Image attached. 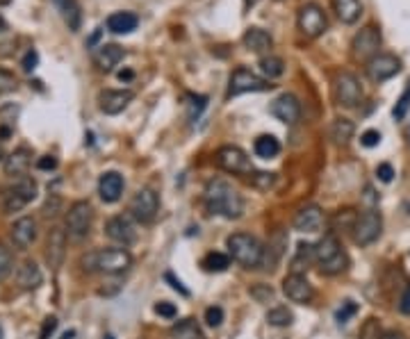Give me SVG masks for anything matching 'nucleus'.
<instances>
[{"label": "nucleus", "mask_w": 410, "mask_h": 339, "mask_svg": "<svg viewBox=\"0 0 410 339\" xmlns=\"http://www.w3.org/2000/svg\"><path fill=\"white\" fill-rule=\"evenodd\" d=\"M203 205L210 214H217L223 219H240L244 214V201L240 191L233 187L228 180H210L203 191Z\"/></svg>", "instance_id": "1"}, {"label": "nucleus", "mask_w": 410, "mask_h": 339, "mask_svg": "<svg viewBox=\"0 0 410 339\" xmlns=\"http://www.w3.org/2000/svg\"><path fill=\"white\" fill-rule=\"evenodd\" d=\"M82 269L87 273H107V275H117L128 271L132 266V255L126 249H100V251H91L87 255H82Z\"/></svg>", "instance_id": "2"}, {"label": "nucleus", "mask_w": 410, "mask_h": 339, "mask_svg": "<svg viewBox=\"0 0 410 339\" xmlns=\"http://www.w3.org/2000/svg\"><path fill=\"white\" fill-rule=\"evenodd\" d=\"M226 249H228L230 258L242 264L244 269H258L264 260V246L262 242L249 232H233L226 239Z\"/></svg>", "instance_id": "3"}, {"label": "nucleus", "mask_w": 410, "mask_h": 339, "mask_svg": "<svg viewBox=\"0 0 410 339\" xmlns=\"http://www.w3.org/2000/svg\"><path fill=\"white\" fill-rule=\"evenodd\" d=\"M91 219H94V210L87 201H78L66 212V234L74 242H82L89 234Z\"/></svg>", "instance_id": "4"}, {"label": "nucleus", "mask_w": 410, "mask_h": 339, "mask_svg": "<svg viewBox=\"0 0 410 339\" xmlns=\"http://www.w3.org/2000/svg\"><path fill=\"white\" fill-rule=\"evenodd\" d=\"M274 85H269V80L260 78L258 73H253L249 69H235L233 76L228 80V98L242 96V94H255V91H266L271 89Z\"/></svg>", "instance_id": "5"}, {"label": "nucleus", "mask_w": 410, "mask_h": 339, "mask_svg": "<svg viewBox=\"0 0 410 339\" xmlns=\"http://www.w3.org/2000/svg\"><path fill=\"white\" fill-rule=\"evenodd\" d=\"M381 230H383L381 212L365 210L361 217H358L356 225H353V242L358 246H369V244H374L378 237H381Z\"/></svg>", "instance_id": "6"}, {"label": "nucleus", "mask_w": 410, "mask_h": 339, "mask_svg": "<svg viewBox=\"0 0 410 339\" xmlns=\"http://www.w3.org/2000/svg\"><path fill=\"white\" fill-rule=\"evenodd\" d=\"M333 94L337 105L351 109V107H358V102L363 100V85L353 73H340L335 78Z\"/></svg>", "instance_id": "7"}, {"label": "nucleus", "mask_w": 410, "mask_h": 339, "mask_svg": "<svg viewBox=\"0 0 410 339\" xmlns=\"http://www.w3.org/2000/svg\"><path fill=\"white\" fill-rule=\"evenodd\" d=\"M158 210H160V198L151 187L139 189L130 201V217L137 219L139 223H151L158 217Z\"/></svg>", "instance_id": "8"}, {"label": "nucleus", "mask_w": 410, "mask_h": 339, "mask_svg": "<svg viewBox=\"0 0 410 339\" xmlns=\"http://www.w3.org/2000/svg\"><path fill=\"white\" fill-rule=\"evenodd\" d=\"M214 164L228 173H249V176L253 173L251 160L240 146H221L214 155Z\"/></svg>", "instance_id": "9"}, {"label": "nucleus", "mask_w": 410, "mask_h": 339, "mask_svg": "<svg viewBox=\"0 0 410 339\" xmlns=\"http://www.w3.org/2000/svg\"><path fill=\"white\" fill-rule=\"evenodd\" d=\"M328 18L324 14V9L317 3H308L299 9V30L310 39H317L326 32Z\"/></svg>", "instance_id": "10"}, {"label": "nucleus", "mask_w": 410, "mask_h": 339, "mask_svg": "<svg viewBox=\"0 0 410 339\" xmlns=\"http://www.w3.org/2000/svg\"><path fill=\"white\" fill-rule=\"evenodd\" d=\"M378 48H381V32L374 25H367L358 32L351 41V53L358 61H369L372 57L378 55Z\"/></svg>", "instance_id": "11"}, {"label": "nucleus", "mask_w": 410, "mask_h": 339, "mask_svg": "<svg viewBox=\"0 0 410 339\" xmlns=\"http://www.w3.org/2000/svg\"><path fill=\"white\" fill-rule=\"evenodd\" d=\"M37 198V182L33 178H20L12 189L5 194V212H18L23 210L28 203Z\"/></svg>", "instance_id": "12"}, {"label": "nucleus", "mask_w": 410, "mask_h": 339, "mask_svg": "<svg viewBox=\"0 0 410 339\" xmlns=\"http://www.w3.org/2000/svg\"><path fill=\"white\" fill-rule=\"evenodd\" d=\"M399 71H402V61L387 53H378L376 57L367 61V76L372 82H385L394 78Z\"/></svg>", "instance_id": "13"}, {"label": "nucleus", "mask_w": 410, "mask_h": 339, "mask_svg": "<svg viewBox=\"0 0 410 339\" xmlns=\"http://www.w3.org/2000/svg\"><path fill=\"white\" fill-rule=\"evenodd\" d=\"M283 294L290 299L292 303H310L315 299V290H312V285L308 282L305 275L301 273H290V275H285V280H283Z\"/></svg>", "instance_id": "14"}, {"label": "nucleus", "mask_w": 410, "mask_h": 339, "mask_svg": "<svg viewBox=\"0 0 410 339\" xmlns=\"http://www.w3.org/2000/svg\"><path fill=\"white\" fill-rule=\"evenodd\" d=\"M105 234L117 242L121 246H130L137 242V228L135 223H132L130 217H123V214H119V217H112L107 223H105Z\"/></svg>", "instance_id": "15"}, {"label": "nucleus", "mask_w": 410, "mask_h": 339, "mask_svg": "<svg viewBox=\"0 0 410 339\" xmlns=\"http://www.w3.org/2000/svg\"><path fill=\"white\" fill-rule=\"evenodd\" d=\"M132 98H135V94L128 89H105V91H100V96H98V107L102 114L117 117L130 105Z\"/></svg>", "instance_id": "16"}, {"label": "nucleus", "mask_w": 410, "mask_h": 339, "mask_svg": "<svg viewBox=\"0 0 410 339\" xmlns=\"http://www.w3.org/2000/svg\"><path fill=\"white\" fill-rule=\"evenodd\" d=\"M326 223V217L320 205H305L299 212H296L294 217V230L299 232H305V234H315L324 228Z\"/></svg>", "instance_id": "17"}, {"label": "nucleus", "mask_w": 410, "mask_h": 339, "mask_svg": "<svg viewBox=\"0 0 410 339\" xmlns=\"http://www.w3.org/2000/svg\"><path fill=\"white\" fill-rule=\"evenodd\" d=\"M271 114L287 126H294L301 119V102L292 94H283L271 102Z\"/></svg>", "instance_id": "18"}, {"label": "nucleus", "mask_w": 410, "mask_h": 339, "mask_svg": "<svg viewBox=\"0 0 410 339\" xmlns=\"http://www.w3.org/2000/svg\"><path fill=\"white\" fill-rule=\"evenodd\" d=\"M66 230L55 225L53 230L48 234V246H46V260L53 269H59L62 262H64V255H66Z\"/></svg>", "instance_id": "19"}, {"label": "nucleus", "mask_w": 410, "mask_h": 339, "mask_svg": "<svg viewBox=\"0 0 410 339\" xmlns=\"http://www.w3.org/2000/svg\"><path fill=\"white\" fill-rule=\"evenodd\" d=\"M9 234H12L14 246H18V249H28V246H33L37 239V221L33 217H20L18 221L12 223Z\"/></svg>", "instance_id": "20"}, {"label": "nucleus", "mask_w": 410, "mask_h": 339, "mask_svg": "<svg viewBox=\"0 0 410 339\" xmlns=\"http://www.w3.org/2000/svg\"><path fill=\"white\" fill-rule=\"evenodd\" d=\"M123 187H126V182H123V176L117 171H105L98 180V194L102 203H117L123 194Z\"/></svg>", "instance_id": "21"}, {"label": "nucleus", "mask_w": 410, "mask_h": 339, "mask_svg": "<svg viewBox=\"0 0 410 339\" xmlns=\"http://www.w3.org/2000/svg\"><path fill=\"white\" fill-rule=\"evenodd\" d=\"M30 164H33V150L30 148H16L14 153H9L5 157L3 167H5V173L7 176H23V173L30 169Z\"/></svg>", "instance_id": "22"}, {"label": "nucleus", "mask_w": 410, "mask_h": 339, "mask_svg": "<svg viewBox=\"0 0 410 339\" xmlns=\"http://www.w3.org/2000/svg\"><path fill=\"white\" fill-rule=\"evenodd\" d=\"M123 55H126V50H123L121 46L117 44H102L96 53H94V64L98 66V71H112L119 61L123 59Z\"/></svg>", "instance_id": "23"}, {"label": "nucleus", "mask_w": 410, "mask_h": 339, "mask_svg": "<svg viewBox=\"0 0 410 339\" xmlns=\"http://www.w3.org/2000/svg\"><path fill=\"white\" fill-rule=\"evenodd\" d=\"M16 282H18L20 290L33 292V290H37V287H39L41 282H44V273H41V269L37 266V262H33V260H25L23 264L18 266Z\"/></svg>", "instance_id": "24"}, {"label": "nucleus", "mask_w": 410, "mask_h": 339, "mask_svg": "<svg viewBox=\"0 0 410 339\" xmlns=\"http://www.w3.org/2000/svg\"><path fill=\"white\" fill-rule=\"evenodd\" d=\"M342 253V246H340V239L335 237L333 232L324 234V237L315 244V262L317 264H326L331 262L333 258H337V255Z\"/></svg>", "instance_id": "25"}, {"label": "nucleus", "mask_w": 410, "mask_h": 339, "mask_svg": "<svg viewBox=\"0 0 410 339\" xmlns=\"http://www.w3.org/2000/svg\"><path fill=\"white\" fill-rule=\"evenodd\" d=\"M242 41H244V46L251 50V53H266V50L274 46L271 35L262 28H249L244 32Z\"/></svg>", "instance_id": "26"}, {"label": "nucleus", "mask_w": 410, "mask_h": 339, "mask_svg": "<svg viewBox=\"0 0 410 339\" xmlns=\"http://www.w3.org/2000/svg\"><path fill=\"white\" fill-rule=\"evenodd\" d=\"M137 25H139V18L132 12H115L107 18V30L115 35H130L135 32Z\"/></svg>", "instance_id": "27"}, {"label": "nucleus", "mask_w": 410, "mask_h": 339, "mask_svg": "<svg viewBox=\"0 0 410 339\" xmlns=\"http://www.w3.org/2000/svg\"><path fill=\"white\" fill-rule=\"evenodd\" d=\"M333 9H335L337 18L346 25H353L356 20L363 16L361 0H333Z\"/></svg>", "instance_id": "28"}, {"label": "nucleus", "mask_w": 410, "mask_h": 339, "mask_svg": "<svg viewBox=\"0 0 410 339\" xmlns=\"http://www.w3.org/2000/svg\"><path fill=\"white\" fill-rule=\"evenodd\" d=\"M315 262V244H308V242H301L296 246V255L292 258V273H301L308 269Z\"/></svg>", "instance_id": "29"}, {"label": "nucleus", "mask_w": 410, "mask_h": 339, "mask_svg": "<svg viewBox=\"0 0 410 339\" xmlns=\"http://www.w3.org/2000/svg\"><path fill=\"white\" fill-rule=\"evenodd\" d=\"M253 150H255V155L262 160H274L281 153V141L274 135H260L253 143Z\"/></svg>", "instance_id": "30"}, {"label": "nucleus", "mask_w": 410, "mask_h": 339, "mask_svg": "<svg viewBox=\"0 0 410 339\" xmlns=\"http://www.w3.org/2000/svg\"><path fill=\"white\" fill-rule=\"evenodd\" d=\"M353 132H356L353 121H348V119H335L333 126H331V139L337 143V146H346V143L353 139Z\"/></svg>", "instance_id": "31"}, {"label": "nucleus", "mask_w": 410, "mask_h": 339, "mask_svg": "<svg viewBox=\"0 0 410 339\" xmlns=\"http://www.w3.org/2000/svg\"><path fill=\"white\" fill-rule=\"evenodd\" d=\"M57 5L62 9V16H64V23L69 25V30H80L82 23V12H80V5L76 0H57Z\"/></svg>", "instance_id": "32"}, {"label": "nucleus", "mask_w": 410, "mask_h": 339, "mask_svg": "<svg viewBox=\"0 0 410 339\" xmlns=\"http://www.w3.org/2000/svg\"><path fill=\"white\" fill-rule=\"evenodd\" d=\"M260 71H262L264 80L271 82V80L281 78L285 73V61L279 55H264L260 59Z\"/></svg>", "instance_id": "33"}, {"label": "nucleus", "mask_w": 410, "mask_h": 339, "mask_svg": "<svg viewBox=\"0 0 410 339\" xmlns=\"http://www.w3.org/2000/svg\"><path fill=\"white\" fill-rule=\"evenodd\" d=\"M201 266H203L205 271H210V273H221V271H226L230 266V258H228V255L219 253V251H212V253H208L201 260Z\"/></svg>", "instance_id": "34"}, {"label": "nucleus", "mask_w": 410, "mask_h": 339, "mask_svg": "<svg viewBox=\"0 0 410 339\" xmlns=\"http://www.w3.org/2000/svg\"><path fill=\"white\" fill-rule=\"evenodd\" d=\"M292 321H294V314L292 310H287L285 305H276L266 312V323L274 328H287V326H292Z\"/></svg>", "instance_id": "35"}, {"label": "nucleus", "mask_w": 410, "mask_h": 339, "mask_svg": "<svg viewBox=\"0 0 410 339\" xmlns=\"http://www.w3.org/2000/svg\"><path fill=\"white\" fill-rule=\"evenodd\" d=\"M287 246V237H285V232H274V237L269 239V244H266V249H264V255H274L271 258V269H274V264L279 262L283 258V249Z\"/></svg>", "instance_id": "36"}, {"label": "nucleus", "mask_w": 410, "mask_h": 339, "mask_svg": "<svg viewBox=\"0 0 410 339\" xmlns=\"http://www.w3.org/2000/svg\"><path fill=\"white\" fill-rule=\"evenodd\" d=\"M356 221H358V214H356V210H351V208L335 212V217H333L335 230H342V228H344V230H351V232H353Z\"/></svg>", "instance_id": "37"}, {"label": "nucleus", "mask_w": 410, "mask_h": 339, "mask_svg": "<svg viewBox=\"0 0 410 339\" xmlns=\"http://www.w3.org/2000/svg\"><path fill=\"white\" fill-rule=\"evenodd\" d=\"M346 266H348V255L342 251L337 258H333L331 262H326V264H320V271L324 275H340L342 271H346Z\"/></svg>", "instance_id": "38"}, {"label": "nucleus", "mask_w": 410, "mask_h": 339, "mask_svg": "<svg viewBox=\"0 0 410 339\" xmlns=\"http://www.w3.org/2000/svg\"><path fill=\"white\" fill-rule=\"evenodd\" d=\"M249 184L260 191H269L274 184H276V173H266V171H253L251 178H249Z\"/></svg>", "instance_id": "39"}, {"label": "nucleus", "mask_w": 410, "mask_h": 339, "mask_svg": "<svg viewBox=\"0 0 410 339\" xmlns=\"http://www.w3.org/2000/svg\"><path fill=\"white\" fill-rule=\"evenodd\" d=\"M208 105V96H197V94H187V119L197 121L201 117V112Z\"/></svg>", "instance_id": "40"}, {"label": "nucleus", "mask_w": 410, "mask_h": 339, "mask_svg": "<svg viewBox=\"0 0 410 339\" xmlns=\"http://www.w3.org/2000/svg\"><path fill=\"white\" fill-rule=\"evenodd\" d=\"M14 269V255L5 244H0V282H3Z\"/></svg>", "instance_id": "41"}, {"label": "nucleus", "mask_w": 410, "mask_h": 339, "mask_svg": "<svg viewBox=\"0 0 410 339\" xmlns=\"http://www.w3.org/2000/svg\"><path fill=\"white\" fill-rule=\"evenodd\" d=\"M171 335H176V337H180V339H197L199 328L194 326L192 319H184V321H180L178 326H173V328H171Z\"/></svg>", "instance_id": "42"}, {"label": "nucleus", "mask_w": 410, "mask_h": 339, "mask_svg": "<svg viewBox=\"0 0 410 339\" xmlns=\"http://www.w3.org/2000/svg\"><path fill=\"white\" fill-rule=\"evenodd\" d=\"M408 109H410V82H408L406 91L402 94V98L397 100V105H394V109H392V117H394L397 121H404L406 114H408Z\"/></svg>", "instance_id": "43"}, {"label": "nucleus", "mask_w": 410, "mask_h": 339, "mask_svg": "<svg viewBox=\"0 0 410 339\" xmlns=\"http://www.w3.org/2000/svg\"><path fill=\"white\" fill-rule=\"evenodd\" d=\"M16 87H18V80H16V76L12 73V71L0 69V96L9 94V91H14Z\"/></svg>", "instance_id": "44"}, {"label": "nucleus", "mask_w": 410, "mask_h": 339, "mask_svg": "<svg viewBox=\"0 0 410 339\" xmlns=\"http://www.w3.org/2000/svg\"><path fill=\"white\" fill-rule=\"evenodd\" d=\"M249 294H251L258 303H269V301L274 299V290H271L269 285H262V282H260V285H253L251 290H249Z\"/></svg>", "instance_id": "45"}, {"label": "nucleus", "mask_w": 410, "mask_h": 339, "mask_svg": "<svg viewBox=\"0 0 410 339\" xmlns=\"http://www.w3.org/2000/svg\"><path fill=\"white\" fill-rule=\"evenodd\" d=\"M205 323H208L210 328H219L223 323V307L219 305H212L205 310Z\"/></svg>", "instance_id": "46"}, {"label": "nucleus", "mask_w": 410, "mask_h": 339, "mask_svg": "<svg viewBox=\"0 0 410 339\" xmlns=\"http://www.w3.org/2000/svg\"><path fill=\"white\" fill-rule=\"evenodd\" d=\"M356 312H358V305L353 301H344L340 310L335 312V319H337V323H346Z\"/></svg>", "instance_id": "47"}, {"label": "nucleus", "mask_w": 410, "mask_h": 339, "mask_svg": "<svg viewBox=\"0 0 410 339\" xmlns=\"http://www.w3.org/2000/svg\"><path fill=\"white\" fill-rule=\"evenodd\" d=\"M156 314L158 316H164V319H176L178 316V307L173 305V303H169V301H160V303H156Z\"/></svg>", "instance_id": "48"}, {"label": "nucleus", "mask_w": 410, "mask_h": 339, "mask_svg": "<svg viewBox=\"0 0 410 339\" xmlns=\"http://www.w3.org/2000/svg\"><path fill=\"white\" fill-rule=\"evenodd\" d=\"M37 64H39V53L35 48H30L28 53L23 55V59H20V66H23L25 73H33V71L37 69Z\"/></svg>", "instance_id": "49"}, {"label": "nucleus", "mask_w": 410, "mask_h": 339, "mask_svg": "<svg viewBox=\"0 0 410 339\" xmlns=\"http://www.w3.org/2000/svg\"><path fill=\"white\" fill-rule=\"evenodd\" d=\"M361 143L365 148H376L381 143V132L378 130H365L361 135Z\"/></svg>", "instance_id": "50"}, {"label": "nucleus", "mask_w": 410, "mask_h": 339, "mask_svg": "<svg viewBox=\"0 0 410 339\" xmlns=\"http://www.w3.org/2000/svg\"><path fill=\"white\" fill-rule=\"evenodd\" d=\"M376 178L381 180V182H392V180H394V169H392V164H387V162L378 164V167H376Z\"/></svg>", "instance_id": "51"}, {"label": "nucleus", "mask_w": 410, "mask_h": 339, "mask_svg": "<svg viewBox=\"0 0 410 339\" xmlns=\"http://www.w3.org/2000/svg\"><path fill=\"white\" fill-rule=\"evenodd\" d=\"M57 331V319L55 316H46L44 319V326H41V333H39V339H50Z\"/></svg>", "instance_id": "52"}, {"label": "nucleus", "mask_w": 410, "mask_h": 339, "mask_svg": "<svg viewBox=\"0 0 410 339\" xmlns=\"http://www.w3.org/2000/svg\"><path fill=\"white\" fill-rule=\"evenodd\" d=\"M164 280H167L169 285H171V290H176L180 296H189V290H187V287H184L178 278H176V275H173L171 271H167V273H164Z\"/></svg>", "instance_id": "53"}, {"label": "nucleus", "mask_w": 410, "mask_h": 339, "mask_svg": "<svg viewBox=\"0 0 410 339\" xmlns=\"http://www.w3.org/2000/svg\"><path fill=\"white\" fill-rule=\"evenodd\" d=\"M37 169L39 171H55L57 169V157L55 155H44L37 160Z\"/></svg>", "instance_id": "54"}, {"label": "nucleus", "mask_w": 410, "mask_h": 339, "mask_svg": "<svg viewBox=\"0 0 410 339\" xmlns=\"http://www.w3.org/2000/svg\"><path fill=\"white\" fill-rule=\"evenodd\" d=\"M365 201H367V205H369V210H374L376 205H378V194L374 191L372 184H367V187H365Z\"/></svg>", "instance_id": "55"}, {"label": "nucleus", "mask_w": 410, "mask_h": 339, "mask_svg": "<svg viewBox=\"0 0 410 339\" xmlns=\"http://www.w3.org/2000/svg\"><path fill=\"white\" fill-rule=\"evenodd\" d=\"M399 310L404 314H410V285L406 287V292L402 294V301H399Z\"/></svg>", "instance_id": "56"}, {"label": "nucleus", "mask_w": 410, "mask_h": 339, "mask_svg": "<svg viewBox=\"0 0 410 339\" xmlns=\"http://www.w3.org/2000/svg\"><path fill=\"white\" fill-rule=\"evenodd\" d=\"M381 339H406L402 333H397V331H390V333H383Z\"/></svg>", "instance_id": "57"}, {"label": "nucleus", "mask_w": 410, "mask_h": 339, "mask_svg": "<svg viewBox=\"0 0 410 339\" xmlns=\"http://www.w3.org/2000/svg\"><path fill=\"white\" fill-rule=\"evenodd\" d=\"M132 78H135V73H132V71H130V69H126V71H121V73H119V80H121V82H123V80H126V82H128V80H132Z\"/></svg>", "instance_id": "58"}, {"label": "nucleus", "mask_w": 410, "mask_h": 339, "mask_svg": "<svg viewBox=\"0 0 410 339\" xmlns=\"http://www.w3.org/2000/svg\"><path fill=\"white\" fill-rule=\"evenodd\" d=\"M98 37H100V28L96 30V32H94V35H91V39L87 41V46H94V44H96V41H98Z\"/></svg>", "instance_id": "59"}, {"label": "nucleus", "mask_w": 410, "mask_h": 339, "mask_svg": "<svg viewBox=\"0 0 410 339\" xmlns=\"http://www.w3.org/2000/svg\"><path fill=\"white\" fill-rule=\"evenodd\" d=\"M74 337H76V333H74V331H69V333L62 335V339H74Z\"/></svg>", "instance_id": "60"}, {"label": "nucleus", "mask_w": 410, "mask_h": 339, "mask_svg": "<svg viewBox=\"0 0 410 339\" xmlns=\"http://www.w3.org/2000/svg\"><path fill=\"white\" fill-rule=\"evenodd\" d=\"M5 157L7 155H5V150H3V143H0V162H5Z\"/></svg>", "instance_id": "61"}, {"label": "nucleus", "mask_w": 410, "mask_h": 339, "mask_svg": "<svg viewBox=\"0 0 410 339\" xmlns=\"http://www.w3.org/2000/svg\"><path fill=\"white\" fill-rule=\"evenodd\" d=\"M244 3H246V7H253L255 3H260V0H244Z\"/></svg>", "instance_id": "62"}, {"label": "nucleus", "mask_w": 410, "mask_h": 339, "mask_svg": "<svg viewBox=\"0 0 410 339\" xmlns=\"http://www.w3.org/2000/svg\"><path fill=\"white\" fill-rule=\"evenodd\" d=\"M7 28V23H5V18L3 16H0V32H3V30Z\"/></svg>", "instance_id": "63"}, {"label": "nucleus", "mask_w": 410, "mask_h": 339, "mask_svg": "<svg viewBox=\"0 0 410 339\" xmlns=\"http://www.w3.org/2000/svg\"><path fill=\"white\" fill-rule=\"evenodd\" d=\"M0 339H5V333H3V326H0Z\"/></svg>", "instance_id": "64"}]
</instances>
